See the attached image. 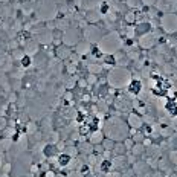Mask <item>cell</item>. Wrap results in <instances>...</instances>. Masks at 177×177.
<instances>
[{
	"label": "cell",
	"instance_id": "1",
	"mask_svg": "<svg viewBox=\"0 0 177 177\" xmlns=\"http://www.w3.org/2000/svg\"><path fill=\"white\" fill-rule=\"evenodd\" d=\"M54 154H57L55 145H46V148H44V156H46V157H50V156H54Z\"/></svg>",
	"mask_w": 177,
	"mask_h": 177
},
{
	"label": "cell",
	"instance_id": "2",
	"mask_svg": "<svg viewBox=\"0 0 177 177\" xmlns=\"http://www.w3.org/2000/svg\"><path fill=\"white\" fill-rule=\"evenodd\" d=\"M22 66H23V67H29V66H31V57H23Z\"/></svg>",
	"mask_w": 177,
	"mask_h": 177
},
{
	"label": "cell",
	"instance_id": "3",
	"mask_svg": "<svg viewBox=\"0 0 177 177\" xmlns=\"http://www.w3.org/2000/svg\"><path fill=\"white\" fill-rule=\"evenodd\" d=\"M60 163H61V165L69 163V156H61V157H60Z\"/></svg>",
	"mask_w": 177,
	"mask_h": 177
}]
</instances>
